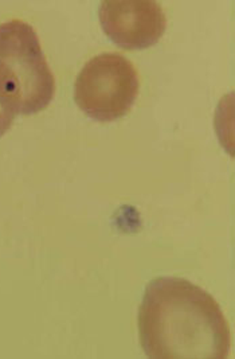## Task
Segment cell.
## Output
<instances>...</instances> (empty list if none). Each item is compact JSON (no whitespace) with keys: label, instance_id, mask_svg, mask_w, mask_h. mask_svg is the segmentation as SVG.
I'll use <instances>...</instances> for the list:
<instances>
[{"label":"cell","instance_id":"1","mask_svg":"<svg viewBox=\"0 0 235 359\" xmlns=\"http://www.w3.org/2000/svg\"><path fill=\"white\" fill-rule=\"evenodd\" d=\"M138 334L151 359H225L232 334L218 303L185 278H157L138 310Z\"/></svg>","mask_w":235,"mask_h":359},{"label":"cell","instance_id":"2","mask_svg":"<svg viewBox=\"0 0 235 359\" xmlns=\"http://www.w3.org/2000/svg\"><path fill=\"white\" fill-rule=\"evenodd\" d=\"M55 81L38 34L26 22L0 23V101L14 114L48 108Z\"/></svg>","mask_w":235,"mask_h":359},{"label":"cell","instance_id":"3","mask_svg":"<svg viewBox=\"0 0 235 359\" xmlns=\"http://www.w3.org/2000/svg\"><path fill=\"white\" fill-rule=\"evenodd\" d=\"M138 93V76L132 62L116 53H102L81 69L74 100L94 121L109 123L128 114Z\"/></svg>","mask_w":235,"mask_h":359},{"label":"cell","instance_id":"4","mask_svg":"<svg viewBox=\"0 0 235 359\" xmlns=\"http://www.w3.org/2000/svg\"><path fill=\"white\" fill-rule=\"evenodd\" d=\"M99 18L104 33L122 49L151 48L167 27L162 6L152 0H105Z\"/></svg>","mask_w":235,"mask_h":359},{"label":"cell","instance_id":"5","mask_svg":"<svg viewBox=\"0 0 235 359\" xmlns=\"http://www.w3.org/2000/svg\"><path fill=\"white\" fill-rule=\"evenodd\" d=\"M15 114H13L1 101H0V137L8 131L14 121Z\"/></svg>","mask_w":235,"mask_h":359}]
</instances>
